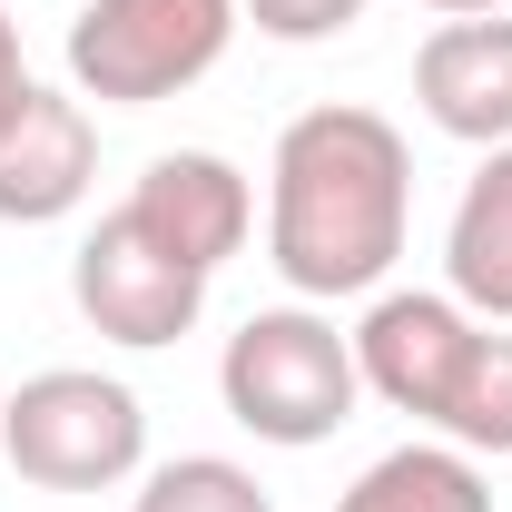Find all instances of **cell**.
<instances>
[{"instance_id":"obj_6","label":"cell","mask_w":512,"mask_h":512,"mask_svg":"<svg viewBox=\"0 0 512 512\" xmlns=\"http://www.w3.org/2000/svg\"><path fill=\"white\" fill-rule=\"evenodd\" d=\"M473 345H483V316L463 296L394 286L355 325V375H365L375 404H394V414H414V424L444 434V404H453V384H463V365H473Z\"/></svg>"},{"instance_id":"obj_3","label":"cell","mask_w":512,"mask_h":512,"mask_svg":"<svg viewBox=\"0 0 512 512\" xmlns=\"http://www.w3.org/2000/svg\"><path fill=\"white\" fill-rule=\"evenodd\" d=\"M0 463L40 493H119L148 473V404L99 365H50L0 404Z\"/></svg>"},{"instance_id":"obj_11","label":"cell","mask_w":512,"mask_h":512,"mask_svg":"<svg viewBox=\"0 0 512 512\" xmlns=\"http://www.w3.org/2000/svg\"><path fill=\"white\" fill-rule=\"evenodd\" d=\"M335 512H493V483L463 444H394L384 463L355 473Z\"/></svg>"},{"instance_id":"obj_7","label":"cell","mask_w":512,"mask_h":512,"mask_svg":"<svg viewBox=\"0 0 512 512\" xmlns=\"http://www.w3.org/2000/svg\"><path fill=\"white\" fill-rule=\"evenodd\" d=\"M119 207H128V217H138L168 256H188L197 276H217L227 256L247 247V227H256L247 168H237V158H217V148H168V158H148V168H138V188H128Z\"/></svg>"},{"instance_id":"obj_15","label":"cell","mask_w":512,"mask_h":512,"mask_svg":"<svg viewBox=\"0 0 512 512\" xmlns=\"http://www.w3.org/2000/svg\"><path fill=\"white\" fill-rule=\"evenodd\" d=\"M30 89H40V79H30V60H20V20L0 10V128L20 119V99H30Z\"/></svg>"},{"instance_id":"obj_9","label":"cell","mask_w":512,"mask_h":512,"mask_svg":"<svg viewBox=\"0 0 512 512\" xmlns=\"http://www.w3.org/2000/svg\"><path fill=\"white\" fill-rule=\"evenodd\" d=\"M414 109L463 148H512V20H444L414 50Z\"/></svg>"},{"instance_id":"obj_13","label":"cell","mask_w":512,"mask_h":512,"mask_svg":"<svg viewBox=\"0 0 512 512\" xmlns=\"http://www.w3.org/2000/svg\"><path fill=\"white\" fill-rule=\"evenodd\" d=\"M444 444L512 453V335H493V325H483V345H473V365H463V384L444 404Z\"/></svg>"},{"instance_id":"obj_2","label":"cell","mask_w":512,"mask_h":512,"mask_svg":"<svg viewBox=\"0 0 512 512\" xmlns=\"http://www.w3.org/2000/svg\"><path fill=\"white\" fill-rule=\"evenodd\" d=\"M217 394H227V414L247 424L256 444L306 453L335 424H355V394H365L355 335H335V316H316V306H266V316H247L227 335Z\"/></svg>"},{"instance_id":"obj_10","label":"cell","mask_w":512,"mask_h":512,"mask_svg":"<svg viewBox=\"0 0 512 512\" xmlns=\"http://www.w3.org/2000/svg\"><path fill=\"white\" fill-rule=\"evenodd\" d=\"M444 296H463L483 325H512V148H483L444 227Z\"/></svg>"},{"instance_id":"obj_5","label":"cell","mask_w":512,"mask_h":512,"mask_svg":"<svg viewBox=\"0 0 512 512\" xmlns=\"http://www.w3.org/2000/svg\"><path fill=\"white\" fill-rule=\"evenodd\" d=\"M69 296H79V316L99 325L109 345H178L197 316H207V276H197L188 256H168L128 207H109L79 256H69Z\"/></svg>"},{"instance_id":"obj_16","label":"cell","mask_w":512,"mask_h":512,"mask_svg":"<svg viewBox=\"0 0 512 512\" xmlns=\"http://www.w3.org/2000/svg\"><path fill=\"white\" fill-rule=\"evenodd\" d=\"M424 10H444V20H483V10H512V0H424Z\"/></svg>"},{"instance_id":"obj_1","label":"cell","mask_w":512,"mask_h":512,"mask_svg":"<svg viewBox=\"0 0 512 512\" xmlns=\"http://www.w3.org/2000/svg\"><path fill=\"white\" fill-rule=\"evenodd\" d=\"M414 227V148L384 109L325 99L266 158V266L296 296H375Z\"/></svg>"},{"instance_id":"obj_8","label":"cell","mask_w":512,"mask_h":512,"mask_svg":"<svg viewBox=\"0 0 512 512\" xmlns=\"http://www.w3.org/2000/svg\"><path fill=\"white\" fill-rule=\"evenodd\" d=\"M99 178V119L79 89H30L0 128V227H50Z\"/></svg>"},{"instance_id":"obj_14","label":"cell","mask_w":512,"mask_h":512,"mask_svg":"<svg viewBox=\"0 0 512 512\" xmlns=\"http://www.w3.org/2000/svg\"><path fill=\"white\" fill-rule=\"evenodd\" d=\"M237 10H247L266 40H296V50H306V40H335V30H355L375 0H237Z\"/></svg>"},{"instance_id":"obj_12","label":"cell","mask_w":512,"mask_h":512,"mask_svg":"<svg viewBox=\"0 0 512 512\" xmlns=\"http://www.w3.org/2000/svg\"><path fill=\"white\" fill-rule=\"evenodd\" d=\"M128 512H276V503H266V483H256L247 463H227V453H178V463L138 473V503Z\"/></svg>"},{"instance_id":"obj_4","label":"cell","mask_w":512,"mask_h":512,"mask_svg":"<svg viewBox=\"0 0 512 512\" xmlns=\"http://www.w3.org/2000/svg\"><path fill=\"white\" fill-rule=\"evenodd\" d=\"M237 20H247L237 0H79L69 89L99 109H158L227 60Z\"/></svg>"}]
</instances>
